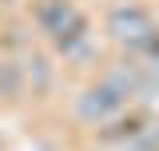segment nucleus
Segmentation results:
<instances>
[{
	"label": "nucleus",
	"mask_w": 159,
	"mask_h": 151,
	"mask_svg": "<svg viewBox=\"0 0 159 151\" xmlns=\"http://www.w3.org/2000/svg\"><path fill=\"white\" fill-rule=\"evenodd\" d=\"M127 103H131V92L123 88V80L116 76V68H107L96 84H88V88L76 95V119H80V123L99 127V123L123 115V112H127Z\"/></svg>",
	"instance_id": "f03ea898"
},
{
	"label": "nucleus",
	"mask_w": 159,
	"mask_h": 151,
	"mask_svg": "<svg viewBox=\"0 0 159 151\" xmlns=\"http://www.w3.org/2000/svg\"><path fill=\"white\" fill-rule=\"evenodd\" d=\"M28 12H32L36 32L52 44L56 56L72 60L92 44V20L76 0H32Z\"/></svg>",
	"instance_id": "f257e3e1"
},
{
	"label": "nucleus",
	"mask_w": 159,
	"mask_h": 151,
	"mask_svg": "<svg viewBox=\"0 0 159 151\" xmlns=\"http://www.w3.org/2000/svg\"><path fill=\"white\" fill-rule=\"evenodd\" d=\"M8 4H16V0H0V8H8Z\"/></svg>",
	"instance_id": "20e7f679"
},
{
	"label": "nucleus",
	"mask_w": 159,
	"mask_h": 151,
	"mask_svg": "<svg viewBox=\"0 0 159 151\" xmlns=\"http://www.w3.org/2000/svg\"><path fill=\"white\" fill-rule=\"evenodd\" d=\"M103 32H107V40H116L119 48H127V52L139 56L159 28H155V16L139 0H116L103 12Z\"/></svg>",
	"instance_id": "7ed1b4c3"
}]
</instances>
